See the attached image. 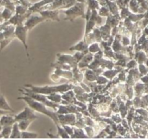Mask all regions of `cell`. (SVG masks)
<instances>
[{"mask_svg": "<svg viewBox=\"0 0 148 139\" xmlns=\"http://www.w3.org/2000/svg\"><path fill=\"white\" fill-rule=\"evenodd\" d=\"M17 99H23V100L25 101L28 104V106L30 108H31L33 110L40 112V113L43 114V115H47L48 117H49V118L53 120V122L55 123L56 125L59 124V120L57 114L54 113V112H51V111H49V110L46 109V106H45V105L43 103L39 102V101L36 100V99H33V98L30 97L26 96V95L24 97H18Z\"/></svg>", "mask_w": 148, "mask_h": 139, "instance_id": "6da1fadb", "label": "cell"}, {"mask_svg": "<svg viewBox=\"0 0 148 139\" xmlns=\"http://www.w3.org/2000/svg\"><path fill=\"white\" fill-rule=\"evenodd\" d=\"M27 87L30 88V89L27 88H23V90L28 91V92H35V93L41 94V95H50V94L56 93V92H67L73 88V86L70 84H63L59 86H46L42 87H33L31 85H27Z\"/></svg>", "mask_w": 148, "mask_h": 139, "instance_id": "7a4b0ae2", "label": "cell"}, {"mask_svg": "<svg viewBox=\"0 0 148 139\" xmlns=\"http://www.w3.org/2000/svg\"><path fill=\"white\" fill-rule=\"evenodd\" d=\"M27 32H28V29H27V27L25 25H16L15 30H14V36L22 42V43L24 46L25 48L27 57H29L28 46H27Z\"/></svg>", "mask_w": 148, "mask_h": 139, "instance_id": "3957f363", "label": "cell"}, {"mask_svg": "<svg viewBox=\"0 0 148 139\" xmlns=\"http://www.w3.org/2000/svg\"><path fill=\"white\" fill-rule=\"evenodd\" d=\"M15 118L16 122H19V121H24V120H35L36 119L37 116L35 115L33 110L30 107H26L24 109V110L22 111L18 115L14 116Z\"/></svg>", "mask_w": 148, "mask_h": 139, "instance_id": "277c9868", "label": "cell"}, {"mask_svg": "<svg viewBox=\"0 0 148 139\" xmlns=\"http://www.w3.org/2000/svg\"><path fill=\"white\" fill-rule=\"evenodd\" d=\"M46 19L42 16V17H38V16H32L30 18L27 19V21L25 23V25L27 27L28 30H31L33 27L38 25V23L44 21Z\"/></svg>", "mask_w": 148, "mask_h": 139, "instance_id": "5b68a950", "label": "cell"}, {"mask_svg": "<svg viewBox=\"0 0 148 139\" xmlns=\"http://www.w3.org/2000/svg\"><path fill=\"white\" fill-rule=\"evenodd\" d=\"M0 122L3 127H7L12 126L14 125V123H16V121L14 116L6 114V115H3L0 117Z\"/></svg>", "mask_w": 148, "mask_h": 139, "instance_id": "8992f818", "label": "cell"}, {"mask_svg": "<svg viewBox=\"0 0 148 139\" xmlns=\"http://www.w3.org/2000/svg\"><path fill=\"white\" fill-rule=\"evenodd\" d=\"M0 110L5 111H9L11 112H14V111L12 109L11 107L9 105L8 102L6 100L5 97L4 95H0Z\"/></svg>", "mask_w": 148, "mask_h": 139, "instance_id": "52a82bcc", "label": "cell"}, {"mask_svg": "<svg viewBox=\"0 0 148 139\" xmlns=\"http://www.w3.org/2000/svg\"><path fill=\"white\" fill-rule=\"evenodd\" d=\"M10 138H21V131L19 128L17 122L14 123V125H12V129Z\"/></svg>", "mask_w": 148, "mask_h": 139, "instance_id": "ba28073f", "label": "cell"}, {"mask_svg": "<svg viewBox=\"0 0 148 139\" xmlns=\"http://www.w3.org/2000/svg\"><path fill=\"white\" fill-rule=\"evenodd\" d=\"M40 14H41V15L45 19L49 18L52 19L53 20H57V21H59V18H58V11L40 12Z\"/></svg>", "mask_w": 148, "mask_h": 139, "instance_id": "9c48e42d", "label": "cell"}, {"mask_svg": "<svg viewBox=\"0 0 148 139\" xmlns=\"http://www.w3.org/2000/svg\"><path fill=\"white\" fill-rule=\"evenodd\" d=\"M13 12H14L10 10V9L7 8V7H4L3 11L1 12V16H2L4 21H8L9 20H10L13 17Z\"/></svg>", "mask_w": 148, "mask_h": 139, "instance_id": "30bf717a", "label": "cell"}, {"mask_svg": "<svg viewBox=\"0 0 148 139\" xmlns=\"http://www.w3.org/2000/svg\"><path fill=\"white\" fill-rule=\"evenodd\" d=\"M34 120H24V121H21L17 122L18 123V126L20 128V131H26L27 128V127L30 125V124Z\"/></svg>", "mask_w": 148, "mask_h": 139, "instance_id": "8fae6325", "label": "cell"}, {"mask_svg": "<svg viewBox=\"0 0 148 139\" xmlns=\"http://www.w3.org/2000/svg\"><path fill=\"white\" fill-rule=\"evenodd\" d=\"M12 129V126L3 127L2 130H1V138H10V136H11Z\"/></svg>", "mask_w": 148, "mask_h": 139, "instance_id": "7c38bea8", "label": "cell"}, {"mask_svg": "<svg viewBox=\"0 0 148 139\" xmlns=\"http://www.w3.org/2000/svg\"><path fill=\"white\" fill-rule=\"evenodd\" d=\"M15 37V36H12V37H5L4 39H3L2 40L0 41V53L1 52V50L13 40V39Z\"/></svg>", "mask_w": 148, "mask_h": 139, "instance_id": "4fadbf2b", "label": "cell"}, {"mask_svg": "<svg viewBox=\"0 0 148 139\" xmlns=\"http://www.w3.org/2000/svg\"><path fill=\"white\" fill-rule=\"evenodd\" d=\"M38 137V134L35 133L26 132L25 131H21V138H36Z\"/></svg>", "mask_w": 148, "mask_h": 139, "instance_id": "5bb4252c", "label": "cell"}, {"mask_svg": "<svg viewBox=\"0 0 148 139\" xmlns=\"http://www.w3.org/2000/svg\"><path fill=\"white\" fill-rule=\"evenodd\" d=\"M56 127H57V129H58V133H59V135L62 138H69V136L68 134V133L65 131L64 128H61L59 126V125H56Z\"/></svg>", "mask_w": 148, "mask_h": 139, "instance_id": "9a60e30c", "label": "cell"}, {"mask_svg": "<svg viewBox=\"0 0 148 139\" xmlns=\"http://www.w3.org/2000/svg\"><path fill=\"white\" fill-rule=\"evenodd\" d=\"M27 11V7L23 5H18L16 7L15 12L17 14H20V15H23L25 14V13Z\"/></svg>", "mask_w": 148, "mask_h": 139, "instance_id": "2e32d148", "label": "cell"}, {"mask_svg": "<svg viewBox=\"0 0 148 139\" xmlns=\"http://www.w3.org/2000/svg\"><path fill=\"white\" fill-rule=\"evenodd\" d=\"M85 49H87V46L85 44H84L83 42H80L77 46H75V47L72 48L71 50H77L79 51H83Z\"/></svg>", "mask_w": 148, "mask_h": 139, "instance_id": "e0dca14e", "label": "cell"}, {"mask_svg": "<svg viewBox=\"0 0 148 139\" xmlns=\"http://www.w3.org/2000/svg\"><path fill=\"white\" fill-rule=\"evenodd\" d=\"M89 50L91 53H96L98 50H99V46H98V43H93L91 45L89 48Z\"/></svg>", "mask_w": 148, "mask_h": 139, "instance_id": "ac0fdd59", "label": "cell"}, {"mask_svg": "<svg viewBox=\"0 0 148 139\" xmlns=\"http://www.w3.org/2000/svg\"><path fill=\"white\" fill-rule=\"evenodd\" d=\"M140 73L142 74H146L147 73V69L145 67V66H144V65H143L141 63V64L140 65Z\"/></svg>", "mask_w": 148, "mask_h": 139, "instance_id": "d6986e66", "label": "cell"}, {"mask_svg": "<svg viewBox=\"0 0 148 139\" xmlns=\"http://www.w3.org/2000/svg\"><path fill=\"white\" fill-rule=\"evenodd\" d=\"M20 1L23 6H25V7H28V5L30 4H29V1H27V0H20Z\"/></svg>", "mask_w": 148, "mask_h": 139, "instance_id": "ffe728a7", "label": "cell"}, {"mask_svg": "<svg viewBox=\"0 0 148 139\" xmlns=\"http://www.w3.org/2000/svg\"><path fill=\"white\" fill-rule=\"evenodd\" d=\"M142 81L145 84L148 83V76H145L144 77L142 78Z\"/></svg>", "mask_w": 148, "mask_h": 139, "instance_id": "44dd1931", "label": "cell"}, {"mask_svg": "<svg viewBox=\"0 0 148 139\" xmlns=\"http://www.w3.org/2000/svg\"><path fill=\"white\" fill-rule=\"evenodd\" d=\"M4 19H3L2 16H1V12H0V24H1V23L4 22Z\"/></svg>", "mask_w": 148, "mask_h": 139, "instance_id": "7402d4cb", "label": "cell"}, {"mask_svg": "<svg viewBox=\"0 0 148 139\" xmlns=\"http://www.w3.org/2000/svg\"><path fill=\"white\" fill-rule=\"evenodd\" d=\"M2 128H3V126H2V125H1V122H0V132H1V131Z\"/></svg>", "mask_w": 148, "mask_h": 139, "instance_id": "603a6c76", "label": "cell"}, {"mask_svg": "<svg viewBox=\"0 0 148 139\" xmlns=\"http://www.w3.org/2000/svg\"><path fill=\"white\" fill-rule=\"evenodd\" d=\"M11 1H17V0H11Z\"/></svg>", "mask_w": 148, "mask_h": 139, "instance_id": "cb8c5ba5", "label": "cell"}, {"mask_svg": "<svg viewBox=\"0 0 148 139\" xmlns=\"http://www.w3.org/2000/svg\"><path fill=\"white\" fill-rule=\"evenodd\" d=\"M0 138H1V132H0Z\"/></svg>", "mask_w": 148, "mask_h": 139, "instance_id": "d4e9b609", "label": "cell"}, {"mask_svg": "<svg viewBox=\"0 0 148 139\" xmlns=\"http://www.w3.org/2000/svg\"><path fill=\"white\" fill-rule=\"evenodd\" d=\"M147 137H148V136H147Z\"/></svg>", "mask_w": 148, "mask_h": 139, "instance_id": "484cf974", "label": "cell"}, {"mask_svg": "<svg viewBox=\"0 0 148 139\" xmlns=\"http://www.w3.org/2000/svg\"><path fill=\"white\" fill-rule=\"evenodd\" d=\"M147 110H148V109H147Z\"/></svg>", "mask_w": 148, "mask_h": 139, "instance_id": "4316f807", "label": "cell"}]
</instances>
